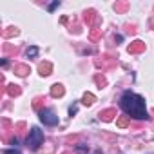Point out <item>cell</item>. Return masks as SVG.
Masks as SVG:
<instances>
[{
    "instance_id": "obj_15",
    "label": "cell",
    "mask_w": 154,
    "mask_h": 154,
    "mask_svg": "<svg viewBox=\"0 0 154 154\" xmlns=\"http://www.w3.org/2000/svg\"><path fill=\"white\" fill-rule=\"evenodd\" d=\"M44 102H45V98H44V96H36V98L33 100V109L40 112V111H42V103H44Z\"/></svg>"
},
{
    "instance_id": "obj_19",
    "label": "cell",
    "mask_w": 154,
    "mask_h": 154,
    "mask_svg": "<svg viewBox=\"0 0 154 154\" xmlns=\"http://www.w3.org/2000/svg\"><path fill=\"white\" fill-rule=\"evenodd\" d=\"M26 54H27V58H36V56H38V47H36V45H31V47L26 51Z\"/></svg>"
},
{
    "instance_id": "obj_14",
    "label": "cell",
    "mask_w": 154,
    "mask_h": 154,
    "mask_svg": "<svg viewBox=\"0 0 154 154\" xmlns=\"http://www.w3.org/2000/svg\"><path fill=\"white\" fill-rule=\"evenodd\" d=\"M17 35H18V29L17 27H8V29L2 31V36L4 38H11V36H17Z\"/></svg>"
},
{
    "instance_id": "obj_21",
    "label": "cell",
    "mask_w": 154,
    "mask_h": 154,
    "mask_svg": "<svg viewBox=\"0 0 154 154\" xmlns=\"http://www.w3.org/2000/svg\"><path fill=\"white\" fill-rule=\"evenodd\" d=\"M76 152H80V154H87V152H89V149H87L84 143H80V145H76Z\"/></svg>"
},
{
    "instance_id": "obj_7",
    "label": "cell",
    "mask_w": 154,
    "mask_h": 154,
    "mask_svg": "<svg viewBox=\"0 0 154 154\" xmlns=\"http://www.w3.org/2000/svg\"><path fill=\"white\" fill-rule=\"evenodd\" d=\"M31 72V69H29V65H26V63H15V74H18V76H27Z\"/></svg>"
},
{
    "instance_id": "obj_20",
    "label": "cell",
    "mask_w": 154,
    "mask_h": 154,
    "mask_svg": "<svg viewBox=\"0 0 154 154\" xmlns=\"http://www.w3.org/2000/svg\"><path fill=\"white\" fill-rule=\"evenodd\" d=\"M4 53H6V54H15V56H17V54H18V49L13 47V45H9V44H6V45H4Z\"/></svg>"
},
{
    "instance_id": "obj_22",
    "label": "cell",
    "mask_w": 154,
    "mask_h": 154,
    "mask_svg": "<svg viewBox=\"0 0 154 154\" xmlns=\"http://www.w3.org/2000/svg\"><path fill=\"white\" fill-rule=\"evenodd\" d=\"M76 112H78V105H71L69 107V116H74Z\"/></svg>"
},
{
    "instance_id": "obj_24",
    "label": "cell",
    "mask_w": 154,
    "mask_h": 154,
    "mask_svg": "<svg viewBox=\"0 0 154 154\" xmlns=\"http://www.w3.org/2000/svg\"><path fill=\"white\" fill-rule=\"evenodd\" d=\"M4 154H20L17 149H8V150H4Z\"/></svg>"
},
{
    "instance_id": "obj_18",
    "label": "cell",
    "mask_w": 154,
    "mask_h": 154,
    "mask_svg": "<svg viewBox=\"0 0 154 154\" xmlns=\"http://www.w3.org/2000/svg\"><path fill=\"white\" fill-rule=\"evenodd\" d=\"M89 36H91V40H93V42H96V40H98V38L102 36V29H98V27H93V29H91V35H89Z\"/></svg>"
},
{
    "instance_id": "obj_16",
    "label": "cell",
    "mask_w": 154,
    "mask_h": 154,
    "mask_svg": "<svg viewBox=\"0 0 154 154\" xmlns=\"http://www.w3.org/2000/svg\"><path fill=\"white\" fill-rule=\"evenodd\" d=\"M94 82H96V85H98L100 89L107 85V80H105V76H103V74H96V76H94Z\"/></svg>"
},
{
    "instance_id": "obj_1",
    "label": "cell",
    "mask_w": 154,
    "mask_h": 154,
    "mask_svg": "<svg viewBox=\"0 0 154 154\" xmlns=\"http://www.w3.org/2000/svg\"><path fill=\"white\" fill-rule=\"evenodd\" d=\"M120 105L122 109L127 112V116L134 118V120H149V112L145 109V98L140 94H134L131 91H125L120 98Z\"/></svg>"
},
{
    "instance_id": "obj_2",
    "label": "cell",
    "mask_w": 154,
    "mask_h": 154,
    "mask_svg": "<svg viewBox=\"0 0 154 154\" xmlns=\"http://www.w3.org/2000/svg\"><path fill=\"white\" fill-rule=\"evenodd\" d=\"M26 143H27V149H29V150H38L40 145L44 143V132H42L38 127H31Z\"/></svg>"
},
{
    "instance_id": "obj_3",
    "label": "cell",
    "mask_w": 154,
    "mask_h": 154,
    "mask_svg": "<svg viewBox=\"0 0 154 154\" xmlns=\"http://www.w3.org/2000/svg\"><path fill=\"white\" fill-rule=\"evenodd\" d=\"M38 118H40V122H42L44 125H49V127L58 125V116L54 114L53 109H42V111L38 112Z\"/></svg>"
},
{
    "instance_id": "obj_4",
    "label": "cell",
    "mask_w": 154,
    "mask_h": 154,
    "mask_svg": "<svg viewBox=\"0 0 154 154\" xmlns=\"http://www.w3.org/2000/svg\"><path fill=\"white\" fill-rule=\"evenodd\" d=\"M127 51H129V54H140V53L145 51V44H143L141 40H134V42L129 44Z\"/></svg>"
},
{
    "instance_id": "obj_11",
    "label": "cell",
    "mask_w": 154,
    "mask_h": 154,
    "mask_svg": "<svg viewBox=\"0 0 154 154\" xmlns=\"http://www.w3.org/2000/svg\"><path fill=\"white\" fill-rule=\"evenodd\" d=\"M20 93H22V89L17 84H9L6 87V94H9V96H20Z\"/></svg>"
},
{
    "instance_id": "obj_13",
    "label": "cell",
    "mask_w": 154,
    "mask_h": 154,
    "mask_svg": "<svg viewBox=\"0 0 154 154\" xmlns=\"http://www.w3.org/2000/svg\"><path fill=\"white\" fill-rule=\"evenodd\" d=\"M129 123H131V116H127V114L125 116H118V120H116V125L122 127V129H125Z\"/></svg>"
},
{
    "instance_id": "obj_8",
    "label": "cell",
    "mask_w": 154,
    "mask_h": 154,
    "mask_svg": "<svg viewBox=\"0 0 154 154\" xmlns=\"http://www.w3.org/2000/svg\"><path fill=\"white\" fill-rule=\"evenodd\" d=\"M38 72H40L42 76H49V74L53 72V65H51V62H40V65H38Z\"/></svg>"
},
{
    "instance_id": "obj_5",
    "label": "cell",
    "mask_w": 154,
    "mask_h": 154,
    "mask_svg": "<svg viewBox=\"0 0 154 154\" xmlns=\"http://www.w3.org/2000/svg\"><path fill=\"white\" fill-rule=\"evenodd\" d=\"M114 63H116V62H114V58H111V56H102V60H100V58L94 60V65H96V67H102V69L112 67Z\"/></svg>"
},
{
    "instance_id": "obj_23",
    "label": "cell",
    "mask_w": 154,
    "mask_h": 154,
    "mask_svg": "<svg viewBox=\"0 0 154 154\" xmlns=\"http://www.w3.org/2000/svg\"><path fill=\"white\" fill-rule=\"evenodd\" d=\"M58 6H60V2H58V0H56V2H53V4H49V11H54Z\"/></svg>"
},
{
    "instance_id": "obj_17",
    "label": "cell",
    "mask_w": 154,
    "mask_h": 154,
    "mask_svg": "<svg viewBox=\"0 0 154 154\" xmlns=\"http://www.w3.org/2000/svg\"><path fill=\"white\" fill-rule=\"evenodd\" d=\"M114 9H116L118 13H123V11L129 9V2H116V4H114Z\"/></svg>"
},
{
    "instance_id": "obj_12",
    "label": "cell",
    "mask_w": 154,
    "mask_h": 154,
    "mask_svg": "<svg viewBox=\"0 0 154 154\" xmlns=\"http://www.w3.org/2000/svg\"><path fill=\"white\" fill-rule=\"evenodd\" d=\"M94 102H96V96H94L93 93H85V94H84V98H82V103H84V105H87V107H89V105H93Z\"/></svg>"
},
{
    "instance_id": "obj_10",
    "label": "cell",
    "mask_w": 154,
    "mask_h": 154,
    "mask_svg": "<svg viewBox=\"0 0 154 154\" xmlns=\"http://www.w3.org/2000/svg\"><path fill=\"white\" fill-rule=\"evenodd\" d=\"M63 93H65V89H63L62 84L51 85V96H53V98H60V96H63Z\"/></svg>"
},
{
    "instance_id": "obj_25",
    "label": "cell",
    "mask_w": 154,
    "mask_h": 154,
    "mask_svg": "<svg viewBox=\"0 0 154 154\" xmlns=\"http://www.w3.org/2000/svg\"><path fill=\"white\" fill-rule=\"evenodd\" d=\"M114 40H116V42H122V40H123V36H122V35H116V36H114Z\"/></svg>"
},
{
    "instance_id": "obj_9",
    "label": "cell",
    "mask_w": 154,
    "mask_h": 154,
    "mask_svg": "<svg viewBox=\"0 0 154 154\" xmlns=\"http://www.w3.org/2000/svg\"><path fill=\"white\" fill-rule=\"evenodd\" d=\"M98 116H100V120H103V122H111V120H112L114 116H118V114H116V109H112V107H111V109L102 111Z\"/></svg>"
},
{
    "instance_id": "obj_6",
    "label": "cell",
    "mask_w": 154,
    "mask_h": 154,
    "mask_svg": "<svg viewBox=\"0 0 154 154\" xmlns=\"http://www.w3.org/2000/svg\"><path fill=\"white\" fill-rule=\"evenodd\" d=\"M96 18H98V15H96V11H94V9H87V11L84 13V22H85L87 26H94Z\"/></svg>"
}]
</instances>
